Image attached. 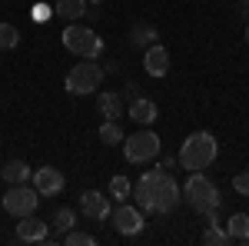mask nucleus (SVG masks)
I'll use <instances>...</instances> for the list:
<instances>
[{
  "label": "nucleus",
  "mask_w": 249,
  "mask_h": 246,
  "mask_svg": "<svg viewBox=\"0 0 249 246\" xmlns=\"http://www.w3.org/2000/svg\"><path fill=\"white\" fill-rule=\"evenodd\" d=\"M20 43V34L14 23H0V50H14Z\"/></svg>",
  "instance_id": "nucleus-22"
},
{
  "label": "nucleus",
  "mask_w": 249,
  "mask_h": 246,
  "mask_svg": "<svg viewBox=\"0 0 249 246\" xmlns=\"http://www.w3.org/2000/svg\"><path fill=\"white\" fill-rule=\"evenodd\" d=\"M110 196H113L116 203H126V200L133 196V183H130L126 176H113V180H110Z\"/></svg>",
  "instance_id": "nucleus-19"
},
{
  "label": "nucleus",
  "mask_w": 249,
  "mask_h": 246,
  "mask_svg": "<svg viewBox=\"0 0 249 246\" xmlns=\"http://www.w3.org/2000/svg\"><path fill=\"white\" fill-rule=\"evenodd\" d=\"M203 243L206 246H230V236H226V229H219L216 223H213V227L203 233Z\"/></svg>",
  "instance_id": "nucleus-23"
},
{
  "label": "nucleus",
  "mask_w": 249,
  "mask_h": 246,
  "mask_svg": "<svg viewBox=\"0 0 249 246\" xmlns=\"http://www.w3.org/2000/svg\"><path fill=\"white\" fill-rule=\"evenodd\" d=\"M246 43H249V27H246Z\"/></svg>",
  "instance_id": "nucleus-31"
},
{
  "label": "nucleus",
  "mask_w": 249,
  "mask_h": 246,
  "mask_svg": "<svg viewBox=\"0 0 249 246\" xmlns=\"http://www.w3.org/2000/svg\"><path fill=\"white\" fill-rule=\"evenodd\" d=\"M30 176H34V170H30L23 160H7V163L0 167V180H3L7 187H14V183H30Z\"/></svg>",
  "instance_id": "nucleus-14"
},
{
  "label": "nucleus",
  "mask_w": 249,
  "mask_h": 246,
  "mask_svg": "<svg viewBox=\"0 0 249 246\" xmlns=\"http://www.w3.org/2000/svg\"><path fill=\"white\" fill-rule=\"evenodd\" d=\"M143 70L150 76H166L170 74V50L160 47V43H150L146 47V57H143Z\"/></svg>",
  "instance_id": "nucleus-12"
},
{
  "label": "nucleus",
  "mask_w": 249,
  "mask_h": 246,
  "mask_svg": "<svg viewBox=\"0 0 249 246\" xmlns=\"http://www.w3.org/2000/svg\"><path fill=\"white\" fill-rule=\"evenodd\" d=\"M226 236L230 243H249V213H232L226 220Z\"/></svg>",
  "instance_id": "nucleus-16"
},
{
  "label": "nucleus",
  "mask_w": 249,
  "mask_h": 246,
  "mask_svg": "<svg viewBox=\"0 0 249 246\" xmlns=\"http://www.w3.org/2000/svg\"><path fill=\"white\" fill-rule=\"evenodd\" d=\"M133 196L136 207L143 213H156V216H166L179 207L183 200V187L173 180V173L166 170H146L140 180L133 183Z\"/></svg>",
  "instance_id": "nucleus-1"
},
{
  "label": "nucleus",
  "mask_w": 249,
  "mask_h": 246,
  "mask_svg": "<svg viewBox=\"0 0 249 246\" xmlns=\"http://www.w3.org/2000/svg\"><path fill=\"white\" fill-rule=\"evenodd\" d=\"M183 200L190 203V209L203 213V216L216 213V209H219V203H223V196H219V187H216V183H213V180H210V176H206L203 170H193L190 176H186Z\"/></svg>",
  "instance_id": "nucleus-3"
},
{
  "label": "nucleus",
  "mask_w": 249,
  "mask_h": 246,
  "mask_svg": "<svg viewBox=\"0 0 249 246\" xmlns=\"http://www.w3.org/2000/svg\"><path fill=\"white\" fill-rule=\"evenodd\" d=\"M17 240L20 243H47V240H50V223H43L34 213H30V216H20Z\"/></svg>",
  "instance_id": "nucleus-11"
},
{
  "label": "nucleus",
  "mask_w": 249,
  "mask_h": 246,
  "mask_svg": "<svg viewBox=\"0 0 249 246\" xmlns=\"http://www.w3.org/2000/svg\"><path fill=\"white\" fill-rule=\"evenodd\" d=\"M160 170H176V156H163V160H160Z\"/></svg>",
  "instance_id": "nucleus-26"
},
{
  "label": "nucleus",
  "mask_w": 249,
  "mask_h": 246,
  "mask_svg": "<svg viewBox=\"0 0 249 246\" xmlns=\"http://www.w3.org/2000/svg\"><path fill=\"white\" fill-rule=\"evenodd\" d=\"M50 223H53V229H57V233H70V229H73V223H77V213H73L70 207H60L57 213H53V220H50Z\"/></svg>",
  "instance_id": "nucleus-20"
},
{
  "label": "nucleus",
  "mask_w": 249,
  "mask_h": 246,
  "mask_svg": "<svg viewBox=\"0 0 249 246\" xmlns=\"http://www.w3.org/2000/svg\"><path fill=\"white\" fill-rule=\"evenodd\" d=\"M103 74H107V70H103L96 60H83L80 57V63H73V70L67 74L63 87H67V94H73V96L96 94L100 83H103Z\"/></svg>",
  "instance_id": "nucleus-5"
},
{
  "label": "nucleus",
  "mask_w": 249,
  "mask_h": 246,
  "mask_svg": "<svg viewBox=\"0 0 249 246\" xmlns=\"http://www.w3.org/2000/svg\"><path fill=\"white\" fill-rule=\"evenodd\" d=\"M47 14H50V10H47V7H43V3H40L37 10H34V17H37V20H47Z\"/></svg>",
  "instance_id": "nucleus-28"
},
{
  "label": "nucleus",
  "mask_w": 249,
  "mask_h": 246,
  "mask_svg": "<svg viewBox=\"0 0 249 246\" xmlns=\"http://www.w3.org/2000/svg\"><path fill=\"white\" fill-rule=\"evenodd\" d=\"M67 243L70 246H96V236L83 233V229H70V233H67Z\"/></svg>",
  "instance_id": "nucleus-24"
},
{
  "label": "nucleus",
  "mask_w": 249,
  "mask_h": 246,
  "mask_svg": "<svg viewBox=\"0 0 249 246\" xmlns=\"http://www.w3.org/2000/svg\"><path fill=\"white\" fill-rule=\"evenodd\" d=\"M156 27L153 23H146V20H140V23H133V30H130V43L133 47H150V43H156Z\"/></svg>",
  "instance_id": "nucleus-18"
},
{
  "label": "nucleus",
  "mask_w": 249,
  "mask_h": 246,
  "mask_svg": "<svg viewBox=\"0 0 249 246\" xmlns=\"http://www.w3.org/2000/svg\"><path fill=\"white\" fill-rule=\"evenodd\" d=\"M100 140H103L107 147L123 143V130H120V123H116V120H103V127H100Z\"/></svg>",
  "instance_id": "nucleus-21"
},
{
  "label": "nucleus",
  "mask_w": 249,
  "mask_h": 246,
  "mask_svg": "<svg viewBox=\"0 0 249 246\" xmlns=\"http://www.w3.org/2000/svg\"><path fill=\"white\" fill-rule=\"evenodd\" d=\"M63 47L70 54H77L83 60H100L103 57V37L96 34L93 27H83V23H70L63 30Z\"/></svg>",
  "instance_id": "nucleus-4"
},
{
  "label": "nucleus",
  "mask_w": 249,
  "mask_h": 246,
  "mask_svg": "<svg viewBox=\"0 0 249 246\" xmlns=\"http://www.w3.org/2000/svg\"><path fill=\"white\" fill-rule=\"evenodd\" d=\"M239 14H243V17H249V0L243 3V10H239Z\"/></svg>",
  "instance_id": "nucleus-29"
},
{
  "label": "nucleus",
  "mask_w": 249,
  "mask_h": 246,
  "mask_svg": "<svg viewBox=\"0 0 249 246\" xmlns=\"http://www.w3.org/2000/svg\"><path fill=\"white\" fill-rule=\"evenodd\" d=\"M30 180H34V189H37L40 196H57V193H63V187H67V180H63V173H60L57 167H40Z\"/></svg>",
  "instance_id": "nucleus-10"
},
{
  "label": "nucleus",
  "mask_w": 249,
  "mask_h": 246,
  "mask_svg": "<svg viewBox=\"0 0 249 246\" xmlns=\"http://www.w3.org/2000/svg\"><path fill=\"white\" fill-rule=\"evenodd\" d=\"M232 189H236L239 196H249V173H236V176H232Z\"/></svg>",
  "instance_id": "nucleus-25"
},
{
  "label": "nucleus",
  "mask_w": 249,
  "mask_h": 246,
  "mask_svg": "<svg viewBox=\"0 0 249 246\" xmlns=\"http://www.w3.org/2000/svg\"><path fill=\"white\" fill-rule=\"evenodd\" d=\"M87 0H57V17H63L67 23H77L87 17Z\"/></svg>",
  "instance_id": "nucleus-17"
},
{
  "label": "nucleus",
  "mask_w": 249,
  "mask_h": 246,
  "mask_svg": "<svg viewBox=\"0 0 249 246\" xmlns=\"http://www.w3.org/2000/svg\"><path fill=\"white\" fill-rule=\"evenodd\" d=\"M219 156V143H216V136L206 130H196L190 133L186 140H183V147H179V156H176V163L183 167V170H206L213 167V160Z\"/></svg>",
  "instance_id": "nucleus-2"
},
{
  "label": "nucleus",
  "mask_w": 249,
  "mask_h": 246,
  "mask_svg": "<svg viewBox=\"0 0 249 246\" xmlns=\"http://www.w3.org/2000/svg\"><path fill=\"white\" fill-rule=\"evenodd\" d=\"M80 213L83 216H90V220H110V213H113V207H110V196L107 193H100V189H87V193H80Z\"/></svg>",
  "instance_id": "nucleus-9"
},
{
  "label": "nucleus",
  "mask_w": 249,
  "mask_h": 246,
  "mask_svg": "<svg viewBox=\"0 0 249 246\" xmlns=\"http://www.w3.org/2000/svg\"><path fill=\"white\" fill-rule=\"evenodd\" d=\"M96 110H100L103 120H120V114H123V96L116 94V90H100Z\"/></svg>",
  "instance_id": "nucleus-13"
},
{
  "label": "nucleus",
  "mask_w": 249,
  "mask_h": 246,
  "mask_svg": "<svg viewBox=\"0 0 249 246\" xmlns=\"http://www.w3.org/2000/svg\"><path fill=\"white\" fill-rule=\"evenodd\" d=\"M87 3H103V0H87Z\"/></svg>",
  "instance_id": "nucleus-30"
},
{
  "label": "nucleus",
  "mask_w": 249,
  "mask_h": 246,
  "mask_svg": "<svg viewBox=\"0 0 249 246\" xmlns=\"http://www.w3.org/2000/svg\"><path fill=\"white\" fill-rule=\"evenodd\" d=\"M130 116H133V123H140V127H150L156 116H160V110H156V103L150 96H136L133 103H130Z\"/></svg>",
  "instance_id": "nucleus-15"
},
{
  "label": "nucleus",
  "mask_w": 249,
  "mask_h": 246,
  "mask_svg": "<svg viewBox=\"0 0 249 246\" xmlns=\"http://www.w3.org/2000/svg\"><path fill=\"white\" fill-rule=\"evenodd\" d=\"M123 90H126V100H130V103H133L136 96H140V87H136V83H126Z\"/></svg>",
  "instance_id": "nucleus-27"
},
{
  "label": "nucleus",
  "mask_w": 249,
  "mask_h": 246,
  "mask_svg": "<svg viewBox=\"0 0 249 246\" xmlns=\"http://www.w3.org/2000/svg\"><path fill=\"white\" fill-rule=\"evenodd\" d=\"M40 207V193L30 183H14V187L3 193V209L10 213V216H30V213H37Z\"/></svg>",
  "instance_id": "nucleus-7"
},
{
  "label": "nucleus",
  "mask_w": 249,
  "mask_h": 246,
  "mask_svg": "<svg viewBox=\"0 0 249 246\" xmlns=\"http://www.w3.org/2000/svg\"><path fill=\"white\" fill-rule=\"evenodd\" d=\"M160 153H163V143H160V136L153 130H136L133 136H123V156L133 167L153 163Z\"/></svg>",
  "instance_id": "nucleus-6"
},
{
  "label": "nucleus",
  "mask_w": 249,
  "mask_h": 246,
  "mask_svg": "<svg viewBox=\"0 0 249 246\" xmlns=\"http://www.w3.org/2000/svg\"><path fill=\"white\" fill-rule=\"evenodd\" d=\"M110 220H113V229L120 236H136V233H143V209L140 207H130V203H120V207L110 213Z\"/></svg>",
  "instance_id": "nucleus-8"
}]
</instances>
